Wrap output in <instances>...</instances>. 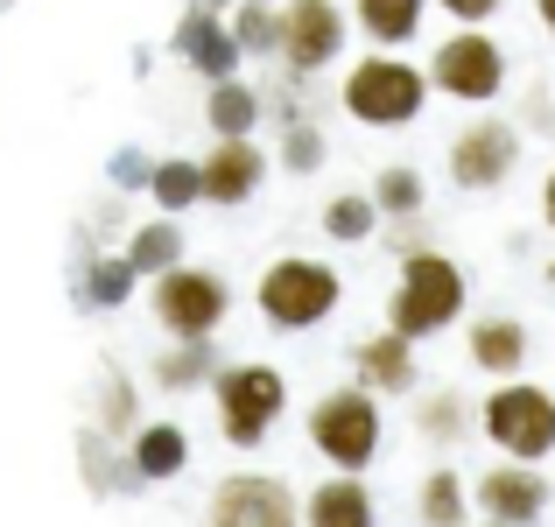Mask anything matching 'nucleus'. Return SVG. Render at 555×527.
<instances>
[{
	"label": "nucleus",
	"mask_w": 555,
	"mask_h": 527,
	"mask_svg": "<svg viewBox=\"0 0 555 527\" xmlns=\"http://www.w3.org/2000/svg\"><path fill=\"white\" fill-rule=\"evenodd\" d=\"M282 408H288V380L274 373V365L240 359V365L218 373V429H225V444H240V450L268 444V429L282 422Z\"/></svg>",
	"instance_id": "obj_6"
},
{
	"label": "nucleus",
	"mask_w": 555,
	"mask_h": 527,
	"mask_svg": "<svg viewBox=\"0 0 555 527\" xmlns=\"http://www.w3.org/2000/svg\"><path fill=\"white\" fill-rule=\"evenodd\" d=\"M149 176H155V163H141L134 149L113 155V183H120V190H149Z\"/></svg>",
	"instance_id": "obj_33"
},
{
	"label": "nucleus",
	"mask_w": 555,
	"mask_h": 527,
	"mask_svg": "<svg viewBox=\"0 0 555 527\" xmlns=\"http://www.w3.org/2000/svg\"><path fill=\"white\" fill-rule=\"evenodd\" d=\"M472 365L492 380H520V365H528V324H514V317H478L472 324Z\"/></svg>",
	"instance_id": "obj_16"
},
{
	"label": "nucleus",
	"mask_w": 555,
	"mask_h": 527,
	"mask_svg": "<svg viewBox=\"0 0 555 527\" xmlns=\"http://www.w3.org/2000/svg\"><path fill=\"white\" fill-rule=\"evenodd\" d=\"M345 50V8L338 0H282V64L296 78H317Z\"/></svg>",
	"instance_id": "obj_9"
},
{
	"label": "nucleus",
	"mask_w": 555,
	"mask_h": 527,
	"mask_svg": "<svg viewBox=\"0 0 555 527\" xmlns=\"http://www.w3.org/2000/svg\"><path fill=\"white\" fill-rule=\"evenodd\" d=\"M520 169V127L514 120H472L457 141H450V183L457 190H500L506 176Z\"/></svg>",
	"instance_id": "obj_10"
},
{
	"label": "nucleus",
	"mask_w": 555,
	"mask_h": 527,
	"mask_svg": "<svg viewBox=\"0 0 555 527\" xmlns=\"http://www.w3.org/2000/svg\"><path fill=\"white\" fill-rule=\"evenodd\" d=\"M190 464V436L177 429V422H141L134 429V472L141 486H163V478H177Z\"/></svg>",
	"instance_id": "obj_19"
},
{
	"label": "nucleus",
	"mask_w": 555,
	"mask_h": 527,
	"mask_svg": "<svg viewBox=\"0 0 555 527\" xmlns=\"http://www.w3.org/2000/svg\"><path fill=\"white\" fill-rule=\"evenodd\" d=\"M352 365H359V387H373V394H408L422 380L415 338H401V331H379V338H366V345L352 351Z\"/></svg>",
	"instance_id": "obj_15"
},
{
	"label": "nucleus",
	"mask_w": 555,
	"mask_h": 527,
	"mask_svg": "<svg viewBox=\"0 0 555 527\" xmlns=\"http://www.w3.org/2000/svg\"><path fill=\"white\" fill-rule=\"evenodd\" d=\"M373 204H379V218H422L429 211V183H422V169H408V163H393V169H379L373 176Z\"/></svg>",
	"instance_id": "obj_24"
},
{
	"label": "nucleus",
	"mask_w": 555,
	"mask_h": 527,
	"mask_svg": "<svg viewBox=\"0 0 555 527\" xmlns=\"http://www.w3.org/2000/svg\"><path fill=\"white\" fill-rule=\"evenodd\" d=\"M379 436H387V422H379V394L373 387H331V394H317V408H310L317 458H331L338 472L359 478L379 458Z\"/></svg>",
	"instance_id": "obj_4"
},
{
	"label": "nucleus",
	"mask_w": 555,
	"mask_h": 527,
	"mask_svg": "<svg viewBox=\"0 0 555 527\" xmlns=\"http://www.w3.org/2000/svg\"><path fill=\"white\" fill-rule=\"evenodd\" d=\"M464 500H472V492H464L457 472H429V478H422V520H429V527H457Z\"/></svg>",
	"instance_id": "obj_29"
},
{
	"label": "nucleus",
	"mask_w": 555,
	"mask_h": 527,
	"mask_svg": "<svg viewBox=\"0 0 555 527\" xmlns=\"http://www.w3.org/2000/svg\"><path fill=\"white\" fill-rule=\"evenodd\" d=\"M134 429V387L113 373V387L99 394V436H127Z\"/></svg>",
	"instance_id": "obj_31"
},
{
	"label": "nucleus",
	"mask_w": 555,
	"mask_h": 527,
	"mask_svg": "<svg viewBox=\"0 0 555 527\" xmlns=\"http://www.w3.org/2000/svg\"><path fill=\"white\" fill-rule=\"evenodd\" d=\"M429 85L443 99H464V106H492V99L506 92V50L486 36V28H457L450 42H436Z\"/></svg>",
	"instance_id": "obj_8"
},
{
	"label": "nucleus",
	"mask_w": 555,
	"mask_h": 527,
	"mask_svg": "<svg viewBox=\"0 0 555 527\" xmlns=\"http://www.w3.org/2000/svg\"><path fill=\"white\" fill-rule=\"evenodd\" d=\"M211 527H296V492L274 472H240L211 492Z\"/></svg>",
	"instance_id": "obj_12"
},
{
	"label": "nucleus",
	"mask_w": 555,
	"mask_h": 527,
	"mask_svg": "<svg viewBox=\"0 0 555 527\" xmlns=\"http://www.w3.org/2000/svg\"><path fill=\"white\" fill-rule=\"evenodd\" d=\"M338 99H345V113H352L359 127H408L422 106H429V70H415L401 50H373V56H359V64L345 70Z\"/></svg>",
	"instance_id": "obj_2"
},
{
	"label": "nucleus",
	"mask_w": 555,
	"mask_h": 527,
	"mask_svg": "<svg viewBox=\"0 0 555 527\" xmlns=\"http://www.w3.org/2000/svg\"><path fill=\"white\" fill-rule=\"evenodd\" d=\"M464 296H472V282H464V268L450 254H408L401 260V282H393V303H387V331H401V338H436V331H450L464 317Z\"/></svg>",
	"instance_id": "obj_1"
},
{
	"label": "nucleus",
	"mask_w": 555,
	"mask_h": 527,
	"mask_svg": "<svg viewBox=\"0 0 555 527\" xmlns=\"http://www.w3.org/2000/svg\"><path fill=\"white\" fill-rule=\"evenodd\" d=\"M232 36L246 56H282V8L274 0H240L232 8Z\"/></svg>",
	"instance_id": "obj_26"
},
{
	"label": "nucleus",
	"mask_w": 555,
	"mask_h": 527,
	"mask_svg": "<svg viewBox=\"0 0 555 527\" xmlns=\"http://www.w3.org/2000/svg\"><path fill=\"white\" fill-rule=\"evenodd\" d=\"M260 176H268V155L254 141H218L204 155V204H254L260 197Z\"/></svg>",
	"instance_id": "obj_14"
},
{
	"label": "nucleus",
	"mask_w": 555,
	"mask_h": 527,
	"mask_svg": "<svg viewBox=\"0 0 555 527\" xmlns=\"http://www.w3.org/2000/svg\"><path fill=\"white\" fill-rule=\"evenodd\" d=\"M542 218L555 226V169H548V183H542Z\"/></svg>",
	"instance_id": "obj_34"
},
{
	"label": "nucleus",
	"mask_w": 555,
	"mask_h": 527,
	"mask_svg": "<svg viewBox=\"0 0 555 527\" xmlns=\"http://www.w3.org/2000/svg\"><path fill=\"white\" fill-rule=\"evenodd\" d=\"M149 197L163 204V211H190V204H204V163H183V155L155 163V176H149Z\"/></svg>",
	"instance_id": "obj_27"
},
{
	"label": "nucleus",
	"mask_w": 555,
	"mask_h": 527,
	"mask_svg": "<svg viewBox=\"0 0 555 527\" xmlns=\"http://www.w3.org/2000/svg\"><path fill=\"white\" fill-rule=\"evenodd\" d=\"M282 169L288 176H317L324 169V127L317 120H288L282 127Z\"/></svg>",
	"instance_id": "obj_30"
},
{
	"label": "nucleus",
	"mask_w": 555,
	"mask_h": 527,
	"mask_svg": "<svg viewBox=\"0 0 555 527\" xmlns=\"http://www.w3.org/2000/svg\"><path fill=\"white\" fill-rule=\"evenodd\" d=\"M274 8H282V0H274Z\"/></svg>",
	"instance_id": "obj_39"
},
{
	"label": "nucleus",
	"mask_w": 555,
	"mask_h": 527,
	"mask_svg": "<svg viewBox=\"0 0 555 527\" xmlns=\"http://www.w3.org/2000/svg\"><path fill=\"white\" fill-rule=\"evenodd\" d=\"M379 226H387V218H379L373 190H345V197H331V204H324V232H331L338 246H359V240H373Z\"/></svg>",
	"instance_id": "obj_25"
},
{
	"label": "nucleus",
	"mask_w": 555,
	"mask_h": 527,
	"mask_svg": "<svg viewBox=\"0 0 555 527\" xmlns=\"http://www.w3.org/2000/svg\"><path fill=\"white\" fill-rule=\"evenodd\" d=\"M534 14H542V28L555 36V0H534Z\"/></svg>",
	"instance_id": "obj_35"
},
{
	"label": "nucleus",
	"mask_w": 555,
	"mask_h": 527,
	"mask_svg": "<svg viewBox=\"0 0 555 527\" xmlns=\"http://www.w3.org/2000/svg\"><path fill=\"white\" fill-rule=\"evenodd\" d=\"M478 422L514 464H542L555 450V394L534 387V380H500L478 408Z\"/></svg>",
	"instance_id": "obj_5"
},
{
	"label": "nucleus",
	"mask_w": 555,
	"mask_h": 527,
	"mask_svg": "<svg viewBox=\"0 0 555 527\" xmlns=\"http://www.w3.org/2000/svg\"><path fill=\"white\" fill-rule=\"evenodd\" d=\"M486 527H506V520H486Z\"/></svg>",
	"instance_id": "obj_38"
},
{
	"label": "nucleus",
	"mask_w": 555,
	"mask_h": 527,
	"mask_svg": "<svg viewBox=\"0 0 555 527\" xmlns=\"http://www.w3.org/2000/svg\"><path fill=\"white\" fill-rule=\"evenodd\" d=\"M134 282H141V274H134L127 254H99V260L78 268V303H85V310H120V303L134 296Z\"/></svg>",
	"instance_id": "obj_20"
},
{
	"label": "nucleus",
	"mask_w": 555,
	"mask_h": 527,
	"mask_svg": "<svg viewBox=\"0 0 555 527\" xmlns=\"http://www.w3.org/2000/svg\"><path fill=\"white\" fill-rule=\"evenodd\" d=\"M548 288H555V268H548Z\"/></svg>",
	"instance_id": "obj_37"
},
{
	"label": "nucleus",
	"mask_w": 555,
	"mask_h": 527,
	"mask_svg": "<svg viewBox=\"0 0 555 527\" xmlns=\"http://www.w3.org/2000/svg\"><path fill=\"white\" fill-rule=\"evenodd\" d=\"M169 50L183 56L190 70H197L204 85H225V78H240V36H232V14H218V8H197L190 0L183 8V22H177V36H169Z\"/></svg>",
	"instance_id": "obj_11"
},
{
	"label": "nucleus",
	"mask_w": 555,
	"mask_h": 527,
	"mask_svg": "<svg viewBox=\"0 0 555 527\" xmlns=\"http://www.w3.org/2000/svg\"><path fill=\"white\" fill-rule=\"evenodd\" d=\"M204 120H211L218 141H254V127L268 120V99H260L254 85L225 78V85H211V99H204Z\"/></svg>",
	"instance_id": "obj_18"
},
{
	"label": "nucleus",
	"mask_w": 555,
	"mask_h": 527,
	"mask_svg": "<svg viewBox=\"0 0 555 527\" xmlns=\"http://www.w3.org/2000/svg\"><path fill=\"white\" fill-rule=\"evenodd\" d=\"M197 8H218V14H225V0H197Z\"/></svg>",
	"instance_id": "obj_36"
},
{
	"label": "nucleus",
	"mask_w": 555,
	"mask_h": 527,
	"mask_svg": "<svg viewBox=\"0 0 555 527\" xmlns=\"http://www.w3.org/2000/svg\"><path fill=\"white\" fill-rule=\"evenodd\" d=\"M225 365H218V345L211 338H177L155 359V380H163L169 394H183V387H204V380H218Z\"/></svg>",
	"instance_id": "obj_22"
},
{
	"label": "nucleus",
	"mask_w": 555,
	"mask_h": 527,
	"mask_svg": "<svg viewBox=\"0 0 555 527\" xmlns=\"http://www.w3.org/2000/svg\"><path fill=\"white\" fill-rule=\"evenodd\" d=\"M149 310L169 338H218V324L232 317V288L211 268H169L149 282Z\"/></svg>",
	"instance_id": "obj_7"
},
{
	"label": "nucleus",
	"mask_w": 555,
	"mask_h": 527,
	"mask_svg": "<svg viewBox=\"0 0 555 527\" xmlns=\"http://www.w3.org/2000/svg\"><path fill=\"white\" fill-rule=\"evenodd\" d=\"M436 8H443V14H450V22H464V28H486V22H492V14H500V8H506V0H436Z\"/></svg>",
	"instance_id": "obj_32"
},
{
	"label": "nucleus",
	"mask_w": 555,
	"mask_h": 527,
	"mask_svg": "<svg viewBox=\"0 0 555 527\" xmlns=\"http://www.w3.org/2000/svg\"><path fill=\"white\" fill-rule=\"evenodd\" d=\"M478 506H486V520H506V527H528V520H542V506H548V478L534 472V464H492L486 478H478Z\"/></svg>",
	"instance_id": "obj_13"
},
{
	"label": "nucleus",
	"mask_w": 555,
	"mask_h": 527,
	"mask_svg": "<svg viewBox=\"0 0 555 527\" xmlns=\"http://www.w3.org/2000/svg\"><path fill=\"white\" fill-rule=\"evenodd\" d=\"M302 527H373V492L359 486L352 472L324 478V486L310 492V506H302Z\"/></svg>",
	"instance_id": "obj_17"
},
{
	"label": "nucleus",
	"mask_w": 555,
	"mask_h": 527,
	"mask_svg": "<svg viewBox=\"0 0 555 527\" xmlns=\"http://www.w3.org/2000/svg\"><path fill=\"white\" fill-rule=\"evenodd\" d=\"M352 14H359V28H366L379 50H401V42H415L429 0H352Z\"/></svg>",
	"instance_id": "obj_21"
},
{
	"label": "nucleus",
	"mask_w": 555,
	"mask_h": 527,
	"mask_svg": "<svg viewBox=\"0 0 555 527\" xmlns=\"http://www.w3.org/2000/svg\"><path fill=\"white\" fill-rule=\"evenodd\" d=\"M254 303H260V317H268V331H317L345 303V282H338V268H324V260L288 254V260H274V268L260 274Z\"/></svg>",
	"instance_id": "obj_3"
},
{
	"label": "nucleus",
	"mask_w": 555,
	"mask_h": 527,
	"mask_svg": "<svg viewBox=\"0 0 555 527\" xmlns=\"http://www.w3.org/2000/svg\"><path fill=\"white\" fill-rule=\"evenodd\" d=\"M127 260H134V274H169V268H183V226L177 218H149V226L127 240Z\"/></svg>",
	"instance_id": "obj_23"
},
{
	"label": "nucleus",
	"mask_w": 555,
	"mask_h": 527,
	"mask_svg": "<svg viewBox=\"0 0 555 527\" xmlns=\"http://www.w3.org/2000/svg\"><path fill=\"white\" fill-rule=\"evenodd\" d=\"M415 429L429 436V444H457L464 429H472V401L464 394H422V408H415Z\"/></svg>",
	"instance_id": "obj_28"
}]
</instances>
